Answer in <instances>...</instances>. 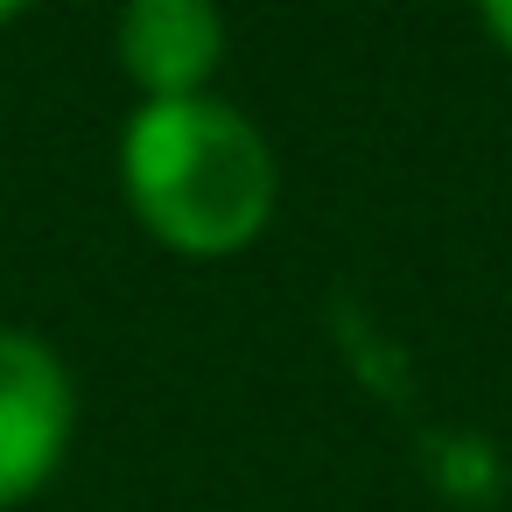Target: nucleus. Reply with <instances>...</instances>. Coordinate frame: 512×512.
Instances as JSON below:
<instances>
[{
    "label": "nucleus",
    "mask_w": 512,
    "mask_h": 512,
    "mask_svg": "<svg viewBox=\"0 0 512 512\" xmlns=\"http://www.w3.org/2000/svg\"><path fill=\"white\" fill-rule=\"evenodd\" d=\"M120 183L134 218L190 260L253 246L281 190L260 127L218 99H148L120 134Z\"/></svg>",
    "instance_id": "nucleus-1"
},
{
    "label": "nucleus",
    "mask_w": 512,
    "mask_h": 512,
    "mask_svg": "<svg viewBox=\"0 0 512 512\" xmlns=\"http://www.w3.org/2000/svg\"><path fill=\"white\" fill-rule=\"evenodd\" d=\"M71 421H78V393L64 358L29 330H0V512L36 498L57 477L71 449Z\"/></svg>",
    "instance_id": "nucleus-2"
},
{
    "label": "nucleus",
    "mask_w": 512,
    "mask_h": 512,
    "mask_svg": "<svg viewBox=\"0 0 512 512\" xmlns=\"http://www.w3.org/2000/svg\"><path fill=\"white\" fill-rule=\"evenodd\" d=\"M225 64L218 0H127L120 8V71L148 99H204Z\"/></svg>",
    "instance_id": "nucleus-3"
},
{
    "label": "nucleus",
    "mask_w": 512,
    "mask_h": 512,
    "mask_svg": "<svg viewBox=\"0 0 512 512\" xmlns=\"http://www.w3.org/2000/svg\"><path fill=\"white\" fill-rule=\"evenodd\" d=\"M477 15H484V29H491V43L512 57V0H477Z\"/></svg>",
    "instance_id": "nucleus-4"
},
{
    "label": "nucleus",
    "mask_w": 512,
    "mask_h": 512,
    "mask_svg": "<svg viewBox=\"0 0 512 512\" xmlns=\"http://www.w3.org/2000/svg\"><path fill=\"white\" fill-rule=\"evenodd\" d=\"M22 8H29V0H0V29H8V22H15Z\"/></svg>",
    "instance_id": "nucleus-5"
}]
</instances>
